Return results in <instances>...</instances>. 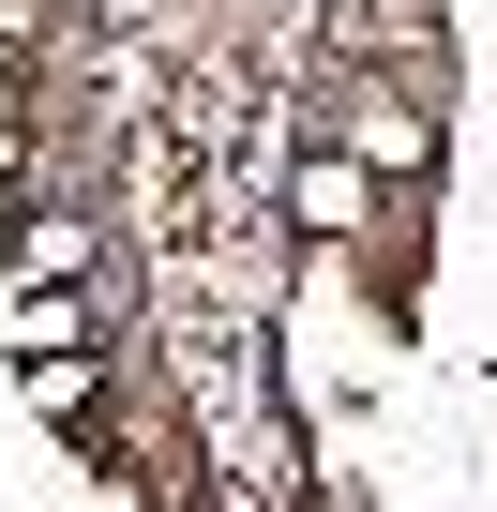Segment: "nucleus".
I'll use <instances>...</instances> for the list:
<instances>
[{"label": "nucleus", "mask_w": 497, "mask_h": 512, "mask_svg": "<svg viewBox=\"0 0 497 512\" xmlns=\"http://www.w3.org/2000/svg\"><path fill=\"white\" fill-rule=\"evenodd\" d=\"M76 256H91V226H61V211H46V226L16 241V272H31V287H61V272H76Z\"/></svg>", "instance_id": "nucleus-3"}, {"label": "nucleus", "mask_w": 497, "mask_h": 512, "mask_svg": "<svg viewBox=\"0 0 497 512\" xmlns=\"http://www.w3.org/2000/svg\"><path fill=\"white\" fill-rule=\"evenodd\" d=\"M347 151H362V166H422V151H437V121H422V106H362V121H347Z\"/></svg>", "instance_id": "nucleus-1"}, {"label": "nucleus", "mask_w": 497, "mask_h": 512, "mask_svg": "<svg viewBox=\"0 0 497 512\" xmlns=\"http://www.w3.org/2000/svg\"><path fill=\"white\" fill-rule=\"evenodd\" d=\"M16 347H31V362H61V347H91V302H61V287H46V302H16Z\"/></svg>", "instance_id": "nucleus-2"}]
</instances>
